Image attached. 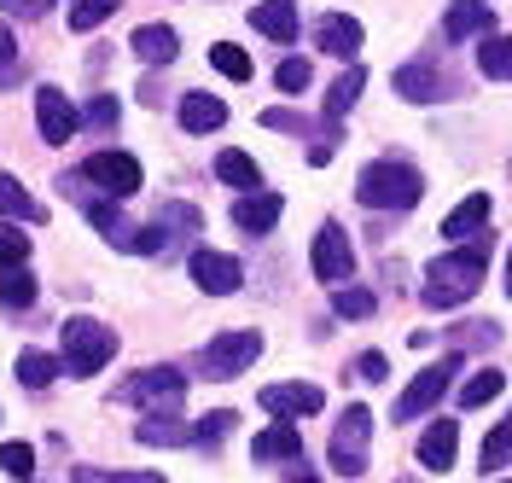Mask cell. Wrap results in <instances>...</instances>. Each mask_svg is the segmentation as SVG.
Segmentation results:
<instances>
[{
	"mask_svg": "<svg viewBox=\"0 0 512 483\" xmlns=\"http://www.w3.org/2000/svg\"><path fill=\"white\" fill-rule=\"evenodd\" d=\"M483 274H489V245H466V251H448L425 268V309H460V303H472L483 286Z\"/></svg>",
	"mask_w": 512,
	"mask_h": 483,
	"instance_id": "6da1fadb",
	"label": "cell"
},
{
	"mask_svg": "<svg viewBox=\"0 0 512 483\" xmlns=\"http://www.w3.org/2000/svg\"><path fill=\"white\" fill-rule=\"evenodd\" d=\"M355 198H361L367 210H414L419 198H425V175H419L414 163L379 158L355 175Z\"/></svg>",
	"mask_w": 512,
	"mask_h": 483,
	"instance_id": "7a4b0ae2",
	"label": "cell"
},
{
	"mask_svg": "<svg viewBox=\"0 0 512 483\" xmlns=\"http://www.w3.org/2000/svg\"><path fill=\"white\" fill-rule=\"evenodd\" d=\"M59 332H64V355L59 361H64L70 379H94L99 367L117 355V332H111L105 321H94V315H70Z\"/></svg>",
	"mask_w": 512,
	"mask_h": 483,
	"instance_id": "3957f363",
	"label": "cell"
},
{
	"mask_svg": "<svg viewBox=\"0 0 512 483\" xmlns=\"http://www.w3.org/2000/svg\"><path fill=\"white\" fill-rule=\"evenodd\" d=\"M181 396H187V379H181L175 367H146V373H134L128 385H117V402H134V408H146V414H175Z\"/></svg>",
	"mask_w": 512,
	"mask_h": 483,
	"instance_id": "277c9868",
	"label": "cell"
},
{
	"mask_svg": "<svg viewBox=\"0 0 512 483\" xmlns=\"http://www.w3.org/2000/svg\"><path fill=\"white\" fill-rule=\"evenodd\" d=\"M256 355H262V332L251 326H239V332H216L210 344H204V379H239L245 367H251Z\"/></svg>",
	"mask_w": 512,
	"mask_h": 483,
	"instance_id": "5b68a950",
	"label": "cell"
},
{
	"mask_svg": "<svg viewBox=\"0 0 512 483\" xmlns=\"http://www.w3.org/2000/svg\"><path fill=\"white\" fill-rule=\"evenodd\" d=\"M367 437H373V414L361 402H350L338 431H332V472L338 478H361L367 472Z\"/></svg>",
	"mask_w": 512,
	"mask_h": 483,
	"instance_id": "8992f818",
	"label": "cell"
},
{
	"mask_svg": "<svg viewBox=\"0 0 512 483\" xmlns=\"http://www.w3.org/2000/svg\"><path fill=\"white\" fill-rule=\"evenodd\" d=\"M309 268H315V280H326V286H344V280L355 274V245H350V233H344L338 222H326L315 233Z\"/></svg>",
	"mask_w": 512,
	"mask_h": 483,
	"instance_id": "52a82bcc",
	"label": "cell"
},
{
	"mask_svg": "<svg viewBox=\"0 0 512 483\" xmlns=\"http://www.w3.org/2000/svg\"><path fill=\"white\" fill-rule=\"evenodd\" d=\"M454 373H460V355H443L437 367H425V373H419L414 385H408L402 396H396V425H402V419L431 414V408L443 402V390H448V379H454Z\"/></svg>",
	"mask_w": 512,
	"mask_h": 483,
	"instance_id": "ba28073f",
	"label": "cell"
},
{
	"mask_svg": "<svg viewBox=\"0 0 512 483\" xmlns=\"http://www.w3.org/2000/svg\"><path fill=\"white\" fill-rule=\"evenodd\" d=\"M82 181H94L105 198H134L140 193V163L128 158V152H94V158L82 163Z\"/></svg>",
	"mask_w": 512,
	"mask_h": 483,
	"instance_id": "9c48e42d",
	"label": "cell"
},
{
	"mask_svg": "<svg viewBox=\"0 0 512 483\" xmlns=\"http://www.w3.org/2000/svg\"><path fill=\"white\" fill-rule=\"evenodd\" d=\"M256 402H262V414L274 419H303V414H320L326 408V396H320V385H262L256 390Z\"/></svg>",
	"mask_w": 512,
	"mask_h": 483,
	"instance_id": "30bf717a",
	"label": "cell"
},
{
	"mask_svg": "<svg viewBox=\"0 0 512 483\" xmlns=\"http://www.w3.org/2000/svg\"><path fill=\"white\" fill-rule=\"evenodd\" d=\"M35 123H41V140H47V146H64L70 134L82 129V111H76L59 88H35Z\"/></svg>",
	"mask_w": 512,
	"mask_h": 483,
	"instance_id": "8fae6325",
	"label": "cell"
},
{
	"mask_svg": "<svg viewBox=\"0 0 512 483\" xmlns=\"http://www.w3.org/2000/svg\"><path fill=\"white\" fill-rule=\"evenodd\" d=\"M245 280V268L239 257H227V251H192V286L210 291V297H233Z\"/></svg>",
	"mask_w": 512,
	"mask_h": 483,
	"instance_id": "7c38bea8",
	"label": "cell"
},
{
	"mask_svg": "<svg viewBox=\"0 0 512 483\" xmlns=\"http://www.w3.org/2000/svg\"><path fill=\"white\" fill-rule=\"evenodd\" d=\"M361 41H367V30L355 24L350 12H326V18L315 24V47L320 53H332V59H355Z\"/></svg>",
	"mask_w": 512,
	"mask_h": 483,
	"instance_id": "4fadbf2b",
	"label": "cell"
},
{
	"mask_svg": "<svg viewBox=\"0 0 512 483\" xmlns=\"http://www.w3.org/2000/svg\"><path fill=\"white\" fill-rule=\"evenodd\" d=\"M419 466L425 472H448L454 466V454H460V419H431V431L419 437Z\"/></svg>",
	"mask_w": 512,
	"mask_h": 483,
	"instance_id": "5bb4252c",
	"label": "cell"
},
{
	"mask_svg": "<svg viewBox=\"0 0 512 483\" xmlns=\"http://www.w3.org/2000/svg\"><path fill=\"white\" fill-rule=\"evenodd\" d=\"M251 460L256 466H268V460H303V431H297L291 419H274L268 431H256Z\"/></svg>",
	"mask_w": 512,
	"mask_h": 483,
	"instance_id": "9a60e30c",
	"label": "cell"
},
{
	"mask_svg": "<svg viewBox=\"0 0 512 483\" xmlns=\"http://www.w3.org/2000/svg\"><path fill=\"white\" fill-rule=\"evenodd\" d=\"M443 35L448 41H472V35H495V12L489 0H454L443 18Z\"/></svg>",
	"mask_w": 512,
	"mask_h": 483,
	"instance_id": "2e32d148",
	"label": "cell"
},
{
	"mask_svg": "<svg viewBox=\"0 0 512 483\" xmlns=\"http://www.w3.org/2000/svg\"><path fill=\"white\" fill-rule=\"evenodd\" d=\"M251 24L256 35H268V41H297V0H256L251 6Z\"/></svg>",
	"mask_w": 512,
	"mask_h": 483,
	"instance_id": "e0dca14e",
	"label": "cell"
},
{
	"mask_svg": "<svg viewBox=\"0 0 512 483\" xmlns=\"http://www.w3.org/2000/svg\"><path fill=\"white\" fill-rule=\"evenodd\" d=\"M128 47H134V59H146V65H169V59L181 53V35L169 30V24H140V30L128 35Z\"/></svg>",
	"mask_w": 512,
	"mask_h": 483,
	"instance_id": "ac0fdd59",
	"label": "cell"
},
{
	"mask_svg": "<svg viewBox=\"0 0 512 483\" xmlns=\"http://www.w3.org/2000/svg\"><path fill=\"white\" fill-rule=\"evenodd\" d=\"M227 123V105L216 94H187L181 99V129L187 134H216Z\"/></svg>",
	"mask_w": 512,
	"mask_h": 483,
	"instance_id": "d6986e66",
	"label": "cell"
},
{
	"mask_svg": "<svg viewBox=\"0 0 512 483\" xmlns=\"http://www.w3.org/2000/svg\"><path fill=\"white\" fill-rule=\"evenodd\" d=\"M280 210H286V204H280L274 193H245L239 204H233V222L245 227V233H268V227L280 222Z\"/></svg>",
	"mask_w": 512,
	"mask_h": 483,
	"instance_id": "ffe728a7",
	"label": "cell"
},
{
	"mask_svg": "<svg viewBox=\"0 0 512 483\" xmlns=\"http://www.w3.org/2000/svg\"><path fill=\"white\" fill-rule=\"evenodd\" d=\"M483 222H489V193L460 198V204H454V210L443 216V239H472Z\"/></svg>",
	"mask_w": 512,
	"mask_h": 483,
	"instance_id": "44dd1931",
	"label": "cell"
},
{
	"mask_svg": "<svg viewBox=\"0 0 512 483\" xmlns=\"http://www.w3.org/2000/svg\"><path fill=\"white\" fill-rule=\"evenodd\" d=\"M396 94L414 99V105H431V99H443V76L431 65H402L396 70Z\"/></svg>",
	"mask_w": 512,
	"mask_h": 483,
	"instance_id": "7402d4cb",
	"label": "cell"
},
{
	"mask_svg": "<svg viewBox=\"0 0 512 483\" xmlns=\"http://www.w3.org/2000/svg\"><path fill=\"white\" fill-rule=\"evenodd\" d=\"M361 88H367V70L350 59V70H344V76L332 82V94H326V129H338V117H344L355 99H361Z\"/></svg>",
	"mask_w": 512,
	"mask_h": 483,
	"instance_id": "603a6c76",
	"label": "cell"
},
{
	"mask_svg": "<svg viewBox=\"0 0 512 483\" xmlns=\"http://www.w3.org/2000/svg\"><path fill=\"white\" fill-rule=\"evenodd\" d=\"M12 373H18V385L47 390V385H53V379L64 373V361H59V355H47V350H24V355H18V367H12Z\"/></svg>",
	"mask_w": 512,
	"mask_h": 483,
	"instance_id": "cb8c5ba5",
	"label": "cell"
},
{
	"mask_svg": "<svg viewBox=\"0 0 512 483\" xmlns=\"http://www.w3.org/2000/svg\"><path fill=\"white\" fill-rule=\"evenodd\" d=\"M216 181L239 187V193H256V187H262V169H256V158H245V152H216Z\"/></svg>",
	"mask_w": 512,
	"mask_h": 483,
	"instance_id": "d4e9b609",
	"label": "cell"
},
{
	"mask_svg": "<svg viewBox=\"0 0 512 483\" xmlns=\"http://www.w3.org/2000/svg\"><path fill=\"white\" fill-rule=\"evenodd\" d=\"M134 437H140L146 449H158V443H163V449H181V443H192V431H187V425H175L169 414H146Z\"/></svg>",
	"mask_w": 512,
	"mask_h": 483,
	"instance_id": "484cf974",
	"label": "cell"
},
{
	"mask_svg": "<svg viewBox=\"0 0 512 483\" xmlns=\"http://www.w3.org/2000/svg\"><path fill=\"white\" fill-rule=\"evenodd\" d=\"M478 70L489 76V82H512V35H483Z\"/></svg>",
	"mask_w": 512,
	"mask_h": 483,
	"instance_id": "4316f807",
	"label": "cell"
},
{
	"mask_svg": "<svg viewBox=\"0 0 512 483\" xmlns=\"http://www.w3.org/2000/svg\"><path fill=\"white\" fill-rule=\"evenodd\" d=\"M88 222L99 227V233H105V239H111V245H123V251H134V227L123 222V210H117V204H88Z\"/></svg>",
	"mask_w": 512,
	"mask_h": 483,
	"instance_id": "83f0119b",
	"label": "cell"
},
{
	"mask_svg": "<svg viewBox=\"0 0 512 483\" xmlns=\"http://www.w3.org/2000/svg\"><path fill=\"white\" fill-rule=\"evenodd\" d=\"M501 466H512V414H501L495 419V431L483 437V478L501 472Z\"/></svg>",
	"mask_w": 512,
	"mask_h": 483,
	"instance_id": "f1b7e54d",
	"label": "cell"
},
{
	"mask_svg": "<svg viewBox=\"0 0 512 483\" xmlns=\"http://www.w3.org/2000/svg\"><path fill=\"white\" fill-rule=\"evenodd\" d=\"M379 309V297L361 286H332V315H344V321H367Z\"/></svg>",
	"mask_w": 512,
	"mask_h": 483,
	"instance_id": "f546056e",
	"label": "cell"
},
{
	"mask_svg": "<svg viewBox=\"0 0 512 483\" xmlns=\"http://www.w3.org/2000/svg\"><path fill=\"white\" fill-rule=\"evenodd\" d=\"M501 390H507V373L483 367V373H472V379H466V390H460V408H483V402H495Z\"/></svg>",
	"mask_w": 512,
	"mask_h": 483,
	"instance_id": "4dcf8cb0",
	"label": "cell"
},
{
	"mask_svg": "<svg viewBox=\"0 0 512 483\" xmlns=\"http://www.w3.org/2000/svg\"><path fill=\"white\" fill-rule=\"evenodd\" d=\"M0 216H18V222H41V204H35L12 175H0Z\"/></svg>",
	"mask_w": 512,
	"mask_h": 483,
	"instance_id": "1f68e13d",
	"label": "cell"
},
{
	"mask_svg": "<svg viewBox=\"0 0 512 483\" xmlns=\"http://www.w3.org/2000/svg\"><path fill=\"white\" fill-rule=\"evenodd\" d=\"M117 6H123V0H70V12H64V18H70V30L82 35V30H99Z\"/></svg>",
	"mask_w": 512,
	"mask_h": 483,
	"instance_id": "d6a6232c",
	"label": "cell"
},
{
	"mask_svg": "<svg viewBox=\"0 0 512 483\" xmlns=\"http://www.w3.org/2000/svg\"><path fill=\"white\" fill-rule=\"evenodd\" d=\"M0 303H6V309H30L35 303L30 268H6V280H0Z\"/></svg>",
	"mask_w": 512,
	"mask_h": 483,
	"instance_id": "836d02e7",
	"label": "cell"
},
{
	"mask_svg": "<svg viewBox=\"0 0 512 483\" xmlns=\"http://www.w3.org/2000/svg\"><path fill=\"white\" fill-rule=\"evenodd\" d=\"M210 65L222 70L227 82H245V76H251V59H245V47H233V41H216V47H210Z\"/></svg>",
	"mask_w": 512,
	"mask_h": 483,
	"instance_id": "e575fe53",
	"label": "cell"
},
{
	"mask_svg": "<svg viewBox=\"0 0 512 483\" xmlns=\"http://www.w3.org/2000/svg\"><path fill=\"white\" fill-rule=\"evenodd\" d=\"M158 227L169 233V239H181V233H198V227H204V216H198L192 204H163V210H158Z\"/></svg>",
	"mask_w": 512,
	"mask_h": 483,
	"instance_id": "d590c367",
	"label": "cell"
},
{
	"mask_svg": "<svg viewBox=\"0 0 512 483\" xmlns=\"http://www.w3.org/2000/svg\"><path fill=\"white\" fill-rule=\"evenodd\" d=\"M30 262V233L0 222V268H24Z\"/></svg>",
	"mask_w": 512,
	"mask_h": 483,
	"instance_id": "8d00e7d4",
	"label": "cell"
},
{
	"mask_svg": "<svg viewBox=\"0 0 512 483\" xmlns=\"http://www.w3.org/2000/svg\"><path fill=\"white\" fill-rule=\"evenodd\" d=\"M82 123L99 129V134H111V129H117V94H94V99H88V111H82Z\"/></svg>",
	"mask_w": 512,
	"mask_h": 483,
	"instance_id": "74e56055",
	"label": "cell"
},
{
	"mask_svg": "<svg viewBox=\"0 0 512 483\" xmlns=\"http://www.w3.org/2000/svg\"><path fill=\"white\" fill-rule=\"evenodd\" d=\"M0 472L30 478V472H35V449H30V443H0Z\"/></svg>",
	"mask_w": 512,
	"mask_h": 483,
	"instance_id": "f35d334b",
	"label": "cell"
},
{
	"mask_svg": "<svg viewBox=\"0 0 512 483\" xmlns=\"http://www.w3.org/2000/svg\"><path fill=\"white\" fill-rule=\"evenodd\" d=\"M274 82H280V94H303V88L315 82V70H309V59H286V65H280V76H274Z\"/></svg>",
	"mask_w": 512,
	"mask_h": 483,
	"instance_id": "ab89813d",
	"label": "cell"
},
{
	"mask_svg": "<svg viewBox=\"0 0 512 483\" xmlns=\"http://www.w3.org/2000/svg\"><path fill=\"white\" fill-rule=\"evenodd\" d=\"M233 419H239V414H227V408H222V414H204L198 425H192V443H222L227 431H233Z\"/></svg>",
	"mask_w": 512,
	"mask_h": 483,
	"instance_id": "60d3db41",
	"label": "cell"
},
{
	"mask_svg": "<svg viewBox=\"0 0 512 483\" xmlns=\"http://www.w3.org/2000/svg\"><path fill=\"white\" fill-rule=\"evenodd\" d=\"M18 41H12V30H6V18H0V88H12L18 82Z\"/></svg>",
	"mask_w": 512,
	"mask_h": 483,
	"instance_id": "b9f144b4",
	"label": "cell"
},
{
	"mask_svg": "<svg viewBox=\"0 0 512 483\" xmlns=\"http://www.w3.org/2000/svg\"><path fill=\"white\" fill-rule=\"evenodd\" d=\"M0 12H6V18H24V24H35V18H47V12H53V0H0Z\"/></svg>",
	"mask_w": 512,
	"mask_h": 483,
	"instance_id": "7bdbcfd3",
	"label": "cell"
},
{
	"mask_svg": "<svg viewBox=\"0 0 512 483\" xmlns=\"http://www.w3.org/2000/svg\"><path fill=\"white\" fill-rule=\"evenodd\" d=\"M262 129H286V134H309L315 123L297 117V111H262Z\"/></svg>",
	"mask_w": 512,
	"mask_h": 483,
	"instance_id": "ee69618b",
	"label": "cell"
},
{
	"mask_svg": "<svg viewBox=\"0 0 512 483\" xmlns=\"http://www.w3.org/2000/svg\"><path fill=\"white\" fill-rule=\"evenodd\" d=\"M76 483H163L158 472H117V478H99L88 466H76Z\"/></svg>",
	"mask_w": 512,
	"mask_h": 483,
	"instance_id": "f6af8a7d",
	"label": "cell"
},
{
	"mask_svg": "<svg viewBox=\"0 0 512 483\" xmlns=\"http://www.w3.org/2000/svg\"><path fill=\"white\" fill-rule=\"evenodd\" d=\"M384 373H390V361H384L379 350H367L361 361H355V379H367V385H379Z\"/></svg>",
	"mask_w": 512,
	"mask_h": 483,
	"instance_id": "bcb514c9",
	"label": "cell"
},
{
	"mask_svg": "<svg viewBox=\"0 0 512 483\" xmlns=\"http://www.w3.org/2000/svg\"><path fill=\"white\" fill-rule=\"evenodd\" d=\"M291 483H320V478H315V472H297V478H291Z\"/></svg>",
	"mask_w": 512,
	"mask_h": 483,
	"instance_id": "7dc6e473",
	"label": "cell"
},
{
	"mask_svg": "<svg viewBox=\"0 0 512 483\" xmlns=\"http://www.w3.org/2000/svg\"><path fill=\"white\" fill-rule=\"evenodd\" d=\"M507 297H512V262H507Z\"/></svg>",
	"mask_w": 512,
	"mask_h": 483,
	"instance_id": "c3c4849f",
	"label": "cell"
},
{
	"mask_svg": "<svg viewBox=\"0 0 512 483\" xmlns=\"http://www.w3.org/2000/svg\"><path fill=\"white\" fill-rule=\"evenodd\" d=\"M495 483H512V478H495Z\"/></svg>",
	"mask_w": 512,
	"mask_h": 483,
	"instance_id": "681fc988",
	"label": "cell"
}]
</instances>
